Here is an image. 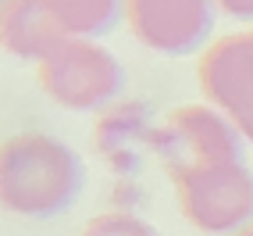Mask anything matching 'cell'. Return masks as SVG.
<instances>
[{
    "instance_id": "obj_1",
    "label": "cell",
    "mask_w": 253,
    "mask_h": 236,
    "mask_svg": "<svg viewBox=\"0 0 253 236\" xmlns=\"http://www.w3.org/2000/svg\"><path fill=\"white\" fill-rule=\"evenodd\" d=\"M185 222L221 236L253 226V172L246 140L214 108H175L157 132Z\"/></svg>"
},
{
    "instance_id": "obj_2",
    "label": "cell",
    "mask_w": 253,
    "mask_h": 236,
    "mask_svg": "<svg viewBox=\"0 0 253 236\" xmlns=\"http://www.w3.org/2000/svg\"><path fill=\"white\" fill-rule=\"evenodd\" d=\"M86 182V165L50 132H18L0 154V197L11 215L54 218L72 208Z\"/></svg>"
},
{
    "instance_id": "obj_3",
    "label": "cell",
    "mask_w": 253,
    "mask_h": 236,
    "mask_svg": "<svg viewBox=\"0 0 253 236\" xmlns=\"http://www.w3.org/2000/svg\"><path fill=\"white\" fill-rule=\"evenodd\" d=\"M40 86L64 111H100L122 90V64L96 40H68L40 61Z\"/></svg>"
},
{
    "instance_id": "obj_4",
    "label": "cell",
    "mask_w": 253,
    "mask_h": 236,
    "mask_svg": "<svg viewBox=\"0 0 253 236\" xmlns=\"http://www.w3.org/2000/svg\"><path fill=\"white\" fill-rule=\"evenodd\" d=\"M200 90L253 147V29L217 40L200 58Z\"/></svg>"
},
{
    "instance_id": "obj_5",
    "label": "cell",
    "mask_w": 253,
    "mask_h": 236,
    "mask_svg": "<svg viewBox=\"0 0 253 236\" xmlns=\"http://www.w3.org/2000/svg\"><path fill=\"white\" fill-rule=\"evenodd\" d=\"M128 32L146 50L185 58L211 36L214 0H122Z\"/></svg>"
},
{
    "instance_id": "obj_6",
    "label": "cell",
    "mask_w": 253,
    "mask_h": 236,
    "mask_svg": "<svg viewBox=\"0 0 253 236\" xmlns=\"http://www.w3.org/2000/svg\"><path fill=\"white\" fill-rule=\"evenodd\" d=\"M61 43V29L54 25L43 0H4V47L18 61H43Z\"/></svg>"
},
{
    "instance_id": "obj_7",
    "label": "cell",
    "mask_w": 253,
    "mask_h": 236,
    "mask_svg": "<svg viewBox=\"0 0 253 236\" xmlns=\"http://www.w3.org/2000/svg\"><path fill=\"white\" fill-rule=\"evenodd\" d=\"M64 40H96L114 29L122 0H43Z\"/></svg>"
},
{
    "instance_id": "obj_8",
    "label": "cell",
    "mask_w": 253,
    "mask_h": 236,
    "mask_svg": "<svg viewBox=\"0 0 253 236\" xmlns=\"http://www.w3.org/2000/svg\"><path fill=\"white\" fill-rule=\"evenodd\" d=\"M79 236H161L154 226L139 215H128V211H107V215H96L86 222Z\"/></svg>"
},
{
    "instance_id": "obj_9",
    "label": "cell",
    "mask_w": 253,
    "mask_h": 236,
    "mask_svg": "<svg viewBox=\"0 0 253 236\" xmlns=\"http://www.w3.org/2000/svg\"><path fill=\"white\" fill-rule=\"evenodd\" d=\"M214 4L235 22H253V0H214Z\"/></svg>"
},
{
    "instance_id": "obj_10",
    "label": "cell",
    "mask_w": 253,
    "mask_h": 236,
    "mask_svg": "<svg viewBox=\"0 0 253 236\" xmlns=\"http://www.w3.org/2000/svg\"><path fill=\"white\" fill-rule=\"evenodd\" d=\"M235 236H253V226H246L243 233H235Z\"/></svg>"
}]
</instances>
